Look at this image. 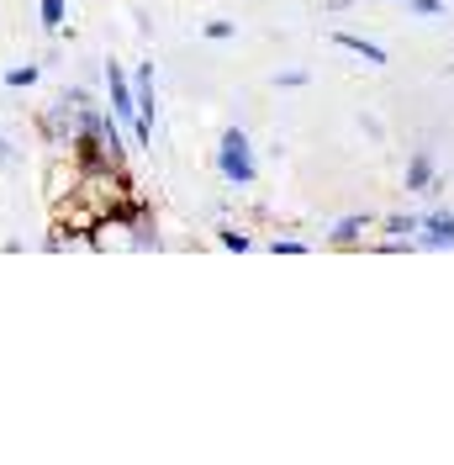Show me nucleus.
I'll return each mask as SVG.
<instances>
[{"label":"nucleus","mask_w":454,"mask_h":465,"mask_svg":"<svg viewBox=\"0 0 454 465\" xmlns=\"http://www.w3.org/2000/svg\"><path fill=\"white\" fill-rule=\"evenodd\" d=\"M333 43H339L343 54H354V58H365V64H386V48L380 43H370V37H360V32H333Z\"/></svg>","instance_id":"8"},{"label":"nucleus","mask_w":454,"mask_h":465,"mask_svg":"<svg viewBox=\"0 0 454 465\" xmlns=\"http://www.w3.org/2000/svg\"><path fill=\"white\" fill-rule=\"evenodd\" d=\"M37 80H43V64H11L5 69V90H27Z\"/></svg>","instance_id":"12"},{"label":"nucleus","mask_w":454,"mask_h":465,"mask_svg":"<svg viewBox=\"0 0 454 465\" xmlns=\"http://www.w3.org/2000/svg\"><path fill=\"white\" fill-rule=\"evenodd\" d=\"M407 11H418V16H439L444 11V0H401Z\"/></svg>","instance_id":"16"},{"label":"nucleus","mask_w":454,"mask_h":465,"mask_svg":"<svg viewBox=\"0 0 454 465\" xmlns=\"http://www.w3.org/2000/svg\"><path fill=\"white\" fill-rule=\"evenodd\" d=\"M80 174H85V159H80L74 148H58V153H48V164H43V196H48V206L69 202V196L80 191Z\"/></svg>","instance_id":"3"},{"label":"nucleus","mask_w":454,"mask_h":465,"mask_svg":"<svg viewBox=\"0 0 454 465\" xmlns=\"http://www.w3.org/2000/svg\"><path fill=\"white\" fill-rule=\"evenodd\" d=\"M275 85L281 90H301L307 85V69H285V74H275Z\"/></svg>","instance_id":"14"},{"label":"nucleus","mask_w":454,"mask_h":465,"mask_svg":"<svg viewBox=\"0 0 454 465\" xmlns=\"http://www.w3.org/2000/svg\"><path fill=\"white\" fill-rule=\"evenodd\" d=\"M133 101H138V133H133V143L148 148V143H153V116H159V95H153V64H148V58L138 64V80H133Z\"/></svg>","instance_id":"4"},{"label":"nucleus","mask_w":454,"mask_h":465,"mask_svg":"<svg viewBox=\"0 0 454 465\" xmlns=\"http://www.w3.org/2000/svg\"><path fill=\"white\" fill-rule=\"evenodd\" d=\"M249 243H254V238H249V232H238V228H222V249H238V254H243V249H249Z\"/></svg>","instance_id":"15"},{"label":"nucleus","mask_w":454,"mask_h":465,"mask_svg":"<svg viewBox=\"0 0 454 465\" xmlns=\"http://www.w3.org/2000/svg\"><path fill=\"white\" fill-rule=\"evenodd\" d=\"M275 254H307V243L301 238H275Z\"/></svg>","instance_id":"19"},{"label":"nucleus","mask_w":454,"mask_h":465,"mask_svg":"<svg viewBox=\"0 0 454 465\" xmlns=\"http://www.w3.org/2000/svg\"><path fill=\"white\" fill-rule=\"evenodd\" d=\"M217 174L227 185H254L259 180V159H254V143L243 127H227L222 143H217Z\"/></svg>","instance_id":"2"},{"label":"nucleus","mask_w":454,"mask_h":465,"mask_svg":"<svg viewBox=\"0 0 454 465\" xmlns=\"http://www.w3.org/2000/svg\"><path fill=\"white\" fill-rule=\"evenodd\" d=\"M74 196H80L95 217H133V212L143 206L138 185L127 180V170H112V164H85Z\"/></svg>","instance_id":"1"},{"label":"nucleus","mask_w":454,"mask_h":465,"mask_svg":"<svg viewBox=\"0 0 454 465\" xmlns=\"http://www.w3.org/2000/svg\"><path fill=\"white\" fill-rule=\"evenodd\" d=\"M370 228H375V217H343L339 228H333V243H339V249H354Z\"/></svg>","instance_id":"10"},{"label":"nucleus","mask_w":454,"mask_h":465,"mask_svg":"<svg viewBox=\"0 0 454 465\" xmlns=\"http://www.w3.org/2000/svg\"><path fill=\"white\" fill-rule=\"evenodd\" d=\"M322 5H328V11H343V5H354V0H322Z\"/></svg>","instance_id":"20"},{"label":"nucleus","mask_w":454,"mask_h":465,"mask_svg":"<svg viewBox=\"0 0 454 465\" xmlns=\"http://www.w3.org/2000/svg\"><path fill=\"white\" fill-rule=\"evenodd\" d=\"M407 191H433V159H428V148H418L407 159Z\"/></svg>","instance_id":"9"},{"label":"nucleus","mask_w":454,"mask_h":465,"mask_svg":"<svg viewBox=\"0 0 454 465\" xmlns=\"http://www.w3.org/2000/svg\"><path fill=\"white\" fill-rule=\"evenodd\" d=\"M232 22H206V37H212V43H227V37H232Z\"/></svg>","instance_id":"18"},{"label":"nucleus","mask_w":454,"mask_h":465,"mask_svg":"<svg viewBox=\"0 0 454 465\" xmlns=\"http://www.w3.org/2000/svg\"><path fill=\"white\" fill-rule=\"evenodd\" d=\"M423 249H454V212H439V217H423Z\"/></svg>","instance_id":"7"},{"label":"nucleus","mask_w":454,"mask_h":465,"mask_svg":"<svg viewBox=\"0 0 454 465\" xmlns=\"http://www.w3.org/2000/svg\"><path fill=\"white\" fill-rule=\"evenodd\" d=\"M0 170H16V143L0 133Z\"/></svg>","instance_id":"17"},{"label":"nucleus","mask_w":454,"mask_h":465,"mask_svg":"<svg viewBox=\"0 0 454 465\" xmlns=\"http://www.w3.org/2000/svg\"><path fill=\"white\" fill-rule=\"evenodd\" d=\"M37 22H43V32H64V22H69V0H37Z\"/></svg>","instance_id":"11"},{"label":"nucleus","mask_w":454,"mask_h":465,"mask_svg":"<svg viewBox=\"0 0 454 465\" xmlns=\"http://www.w3.org/2000/svg\"><path fill=\"white\" fill-rule=\"evenodd\" d=\"M380 228H386V232H397V238H407V232H418V228H423V217H386Z\"/></svg>","instance_id":"13"},{"label":"nucleus","mask_w":454,"mask_h":465,"mask_svg":"<svg viewBox=\"0 0 454 465\" xmlns=\"http://www.w3.org/2000/svg\"><path fill=\"white\" fill-rule=\"evenodd\" d=\"M95 223H101V217H95V212L80 202V196L54 202V228H58V232H69V238H85V243H90V228H95Z\"/></svg>","instance_id":"6"},{"label":"nucleus","mask_w":454,"mask_h":465,"mask_svg":"<svg viewBox=\"0 0 454 465\" xmlns=\"http://www.w3.org/2000/svg\"><path fill=\"white\" fill-rule=\"evenodd\" d=\"M106 95H112V116L127 127V133H138V101H133V80L122 74V64L106 58Z\"/></svg>","instance_id":"5"}]
</instances>
